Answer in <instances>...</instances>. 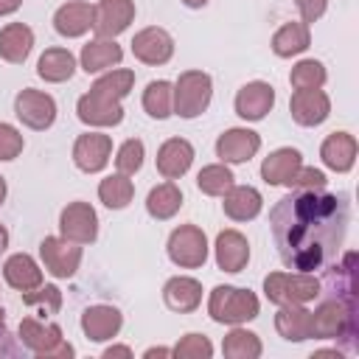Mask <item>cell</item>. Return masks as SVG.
Masks as SVG:
<instances>
[{"label": "cell", "mask_w": 359, "mask_h": 359, "mask_svg": "<svg viewBox=\"0 0 359 359\" xmlns=\"http://www.w3.org/2000/svg\"><path fill=\"white\" fill-rule=\"evenodd\" d=\"M309 45H311V31H309V22H303V20L280 25L275 31V36H272V50L278 56H283V59L303 53Z\"/></svg>", "instance_id": "30"}, {"label": "cell", "mask_w": 359, "mask_h": 359, "mask_svg": "<svg viewBox=\"0 0 359 359\" xmlns=\"http://www.w3.org/2000/svg\"><path fill=\"white\" fill-rule=\"evenodd\" d=\"M194 163V146L185 137H171L157 149V171L165 180H180Z\"/></svg>", "instance_id": "20"}, {"label": "cell", "mask_w": 359, "mask_h": 359, "mask_svg": "<svg viewBox=\"0 0 359 359\" xmlns=\"http://www.w3.org/2000/svg\"><path fill=\"white\" fill-rule=\"evenodd\" d=\"M325 79H328V73H325L323 62H317V59H303L289 73V81L294 90H320L325 84Z\"/></svg>", "instance_id": "37"}, {"label": "cell", "mask_w": 359, "mask_h": 359, "mask_svg": "<svg viewBox=\"0 0 359 359\" xmlns=\"http://www.w3.org/2000/svg\"><path fill=\"white\" fill-rule=\"evenodd\" d=\"M0 325H6V311L0 309Z\"/></svg>", "instance_id": "52"}, {"label": "cell", "mask_w": 359, "mask_h": 359, "mask_svg": "<svg viewBox=\"0 0 359 359\" xmlns=\"http://www.w3.org/2000/svg\"><path fill=\"white\" fill-rule=\"evenodd\" d=\"M275 107V87L266 81H250L236 95V112L244 121H261Z\"/></svg>", "instance_id": "17"}, {"label": "cell", "mask_w": 359, "mask_h": 359, "mask_svg": "<svg viewBox=\"0 0 359 359\" xmlns=\"http://www.w3.org/2000/svg\"><path fill=\"white\" fill-rule=\"evenodd\" d=\"M3 199H6V180L0 177V205H3Z\"/></svg>", "instance_id": "51"}, {"label": "cell", "mask_w": 359, "mask_h": 359, "mask_svg": "<svg viewBox=\"0 0 359 359\" xmlns=\"http://www.w3.org/2000/svg\"><path fill=\"white\" fill-rule=\"evenodd\" d=\"M34 48V31L25 22H8L0 31V59L11 65H22Z\"/></svg>", "instance_id": "28"}, {"label": "cell", "mask_w": 359, "mask_h": 359, "mask_svg": "<svg viewBox=\"0 0 359 359\" xmlns=\"http://www.w3.org/2000/svg\"><path fill=\"white\" fill-rule=\"evenodd\" d=\"M250 261V244L238 230H222L216 236V266L224 272H241Z\"/></svg>", "instance_id": "21"}, {"label": "cell", "mask_w": 359, "mask_h": 359, "mask_svg": "<svg viewBox=\"0 0 359 359\" xmlns=\"http://www.w3.org/2000/svg\"><path fill=\"white\" fill-rule=\"evenodd\" d=\"M261 205H264V199H261V194L252 185H233L224 194V202H222L224 213L233 222H250V219H255L261 213Z\"/></svg>", "instance_id": "29"}, {"label": "cell", "mask_w": 359, "mask_h": 359, "mask_svg": "<svg viewBox=\"0 0 359 359\" xmlns=\"http://www.w3.org/2000/svg\"><path fill=\"white\" fill-rule=\"evenodd\" d=\"M163 300L171 311H180V314L196 311L199 303H202V283L196 278L177 275L163 286Z\"/></svg>", "instance_id": "22"}, {"label": "cell", "mask_w": 359, "mask_h": 359, "mask_svg": "<svg viewBox=\"0 0 359 359\" xmlns=\"http://www.w3.org/2000/svg\"><path fill=\"white\" fill-rule=\"evenodd\" d=\"M143 109L157 121L168 118L174 112V87L163 79L149 81V87L143 90Z\"/></svg>", "instance_id": "33"}, {"label": "cell", "mask_w": 359, "mask_h": 359, "mask_svg": "<svg viewBox=\"0 0 359 359\" xmlns=\"http://www.w3.org/2000/svg\"><path fill=\"white\" fill-rule=\"evenodd\" d=\"M93 17H95V6H90L84 0H70L62 8H56L53 28L62 36L73 39V36H81V34H87L93 28Z\"/></svg>", "instance_id": "19"}, {"label": "cell", "mask_w": 359, "mask_h": 359, "mask_svg": "<svg viewBox=\"0 0 359 359\" xmlns=\"http://www.w3.org/2000/svg\"><path fill=\"white\" fill-rule=\"evenodd\" d=\"M289 112L300 126H320L331 112V98L323 90H294L289 98Z\"/></svg>", "instance_id": "16"}, {"label": "cell", "mask_w": 359, "mask_h": 359, "mask_svg": "<svg viewBox=\"0 0 359 359\" xmlns=\"http://www.w3.org/2000/svg\"><path fill=\"white\" fill-rule=\"evenodd\" d=\"M258 149H261L258 132L241 129V126L222 132L219 140H216V157H219L222 163H247V160L255 157Z\"/></svg>", "instance_id": "15"}, {"label": "cell", "mask_w": 359, "mask_h": 359, "mask_svg": "<svg viewBox=\"0 0 359 359\" xmlns=\"http://www.w3.org/2000/svg\"><path fill=\"white\" fill-rule=\"evenodd\" d=\"M14 115L28 126V129H48L56 121V101L42 93V90H31L25 87L22 93H17L14 98Z\"/></svg>", "instance_id": "8"}, {"label": "cell", "mask_w": 359, "mask_h": 359, "mask_svg": "<svg viewBox=\"0 0 359 359\" xmlns=\"http://www.w3.org/2000/svg\"><path fill=\"white\" fill-rule=\"evenodd\" d=\"M325 174L320 168H309V165H300L292 177H289V191H323L325 188Z\"/></svg>", "instance_id": "42"}, {"label": "cell", "mask_w": 359, "mask_h": 359, "mask_svg": "<svg viewBox=\"0 0 359 359\" xmlns=\"http://www.w3.org/2000/svg\"><path fill=\"white\" fill-rule=\"evenodd\" d=\"M62 238L76 244H93L98 236V216L90 202H70L59 216Z\"/></svg>", "instance_id": "10"}, {"label": "cell", "mask_w": 359, "mask_h": 359, "mask_svg": "<svg viewBox=\"0 0 359 359\" xmlns=\"http://www.w3.org/2000/svg\"><path fill=\"white\" fill-rule=\"evenodd\" d=\"M275 328L283 339L289 342H303L311 339V311L303 303H289L280 306V311L275 314Z\"/></svg>", "instance_id": "24"}, {"label": "cell", "mask_w": 359, "mask_h": 359, "mask_svg": "<svg viewBox=\"0 0 359 359\" xmlns=\"http://www.w3.org/2000/svg\"><path fill=\"white\" fill-rule=\"evenodd\" d=\"M182 208V191L168 180V182H163V185H154L151 191H149V196H146V210H149V216H154V219H171L177 210Z\"/></svg>", "instance_id": "32"}, {"label": "cell", "mask_w": 359, "mask_h": 359, "mask_svg": "<svg viewBox=\"0 0 359 359\" xmlns=\"http://www.w3.org/2000/svg\"><path fill=\"white\" fill-rule=\"evenodd\" d=\"M132 53L135 59H140L143 65H165L174 56V39L165 28H143L135 34L132 39Z\"/></svg>", "instance_id": "13"}, {"label": "cell", "mask_w": 359, "mask_h": 359, "mask_svg": "<svg viewBox=\"0 0 359 359\" xmlns=\"http://www.w3.org/2000/svg\"><path fill=\"white\" fill-rule=\"evenodd\" d=\"M143 143L137 140V137H129L126 143H121V149H118V154H115V165H118V171L121 174H135V171H140V165H143Z\"/></svg>", "instance_id": "40"}, {"label": "cell", "mask_w": 359, "mask_h": 359, "mask_svg": "<svg viewBox=\"0 0 359 359\" xmlns=\"http://www.w3.org/2000/svg\"><path fill=\"white\" fill-rule=\"evenodd\" d=\"M132 20H135V3L132 0H101L95 6L93 28L98 36L115 39L118 34H123L129 28Z\"/></svg>", "instance_id": "14"}, {"label": "cell", "mask_w": 359, "mask_h": 359, "mask_svg": "<svg viewBox=\"0 0 359 359\" xmlns=\"http://www.w3.org/2000/svg\"><path fill=\"white\" fill-rule=\"evenodd\" d=\"M132 84H135V73H132V70H109L107 76H101V79L93 84V90H98V93H104V95L121 101V98L129 95Z\"/></svg>", "instance_id": "38"}, {"label": "cell", "mask_w": 359, "mask_h": 359, "mask_svg": "<svg viewBox=\"0 0 359 359\" xmlns=\"http://www.w3.org/2000/svg\"><path fill=\"white\" fill-rule=\"evenodd\" d=\"M112 154V137L104 132H87L79 135V140L73 143V163L87 171V174H98Z\"/></svg>", "instance_id": "12"}, {"label": "cell", "mask_w": 359, "mask_h": 359, "mask_svg": "<svg viewBox=\"0 0 359 359\" xmlns=\"http://www.w3.org/2000/svg\"><path fill=\"white\" fill-rule=\"evenodd\" d=\"M269 224L283 266L314 275L337 261L348 230V202L342 194L292 191L278 199Z\"/></svg>", "instance_id": "1"}, {"label": "cell", "mask_w": 359, "mask_h": 359, "mask_svg": "<svg viewBox=\"0 0 359 359\" xmlns=\"http://www.w3.org/2000/svg\"><path fill=\"white\" fill-rule=\"evenodd\" d=\"M6 247H8V230H6L3 224H0V252H3Z\"/></svg>", "instance_id": "49"}, {"label": "cell", "mask_w": 359, "mask_h": 359, "mask_svg": "<svg viewBox=\"0 0 359 359\" xmlns=\"http://www.w3.org/2000/svg\"><path fill=\"white\" fill-rule=\"evenodd\" d=\"M143 356H146V359H154V356H171V348H149Z\"/></svg>", "instance_id": "48"}, {"label": "cell", "mask_w": 359, "mask_h": 359, "mask_svg": "<svg viewBox=\"0 0 359 359\" xmlns=\"http://www.w3.org/2000/svg\"><path fill=\"white\" fill-rule=\"evenodd\" d=\"M168 258L182 269H196L208 261V238L196 224H180L168 236Z\"/></svg>", "instance_id": "7"}, {"label": "cell", "mask_w": 359, "mask_h": 359, "mask_svg": "<svg viewBox=\"0 0 359 359\" xmlns=\"http://www.w3.org/2000/svg\"><path fill=\"white\" fill-rule=\"evenodd\" d=\"M39 255L45 269L53 278H73L79 264H81V247L76 241L67 238H56V236H45L39 244Z\"/></svg>", "instance_id": "9"}, {"label": "cell", "mask_w": 359, "mask_h": 359, "mask_svg": "<svg viewBox=\"0 0 359 359\" xmlns=\"http://www.w3.org/2000/svg\"><path fill=\"white\" fill-rule=\"evenodd\" d=\"M258 309H261L258 297L250 289H238V286H216L208 300L210 320L222 325H241L247 320H255Z\"/></svg>", "instance_id": "3"}, {"label": "cell", "mask_w": 359, "mask_h": 359, "mask_svg": "<svg viewBox=\"0 0 359 359\" xmlns=\"http://www.w3.org/2000/svg\"><path fill=\"white\" fill-rule=\"evenodd\" d=\"M20 6H22V0H0V17H6V14H14Z\"/></svg>", "instance_id": "47"}, {"label": "cell", "mask_w": 359, "mask_h": 359, "mask_svg": "<svg viewBox=\"0 0 359 359\" xmlns=\"http://www.w3.org/2000/svg\"><path fill=\"white\" fill-rule=\"evenodd\" d=\"M132 196H135V185H132V180L126 177V174H112V177H107V180H101V185H98V199L107 205V208H112V210H121V208H126L129 202H132Z\"/></svg>", "instance_id": "34"}, {"label": "cell", "mask_w": 359, "mask_h": 359, "mask_svg": "<svg viewBox=\"0 0 359 359\" xmlns=\"http://www.w3.org/2000/svg\"><path fill=\"white\" fill-rule=\"evenodd\" d=\"M210 95H213L210 76L202 70H185L174 84V112L180 118H196L208 109Z\"/></svg>", "instance_id": "6"}, {"label": "cell", "mask_w": 359, "mask_h": 359, "mask_svg": "<svg viewBox=\"0 0 359 359\" xmlns=\"http://www.w3.org/2000/svg\"><path fill=\"white\" fill-rule=\"evenodd\" d=\"M196 185L202 194L208 196H224L233 185H236V177L233 171L227 168V163H213V165H205L199 174H196Z\"/></svg>", "instance_id": "36"}, {"label": "cell", "mask_w": 359, "mask_h": 359, "mask_svg": "<svg viewBox=\"0 0 359 359\" xmlns=\"http://www.w3.org/2000/svg\"><path fill=\"white\" fill-rule=\"evenodd\" d=\"M73 70H76V59H73V53L65 50V48H48V50L39 56V62H36L39 79H45V81H50V84L67 81V79L73 76Z\"/></svg>", "instance_id": "31"}, {"label": "cell", "mask_w": 359, "mask_h": 359, "mask_svg": "<svg viewBox=\"0 0 359 359\" xmlns=\"http://www.w3.org/2000/svg\"><path fill=\"white\" fill-rule=\"evenodd\" d=\"M20 342L39 359H70L76 353L73 345L62 339V328L56 323H42L36 317H22Z\"/></svg>", "instance_id": "5"}, {"label": "cell", "mask_w": 359, "mask_h": 359, "mask_svg": "<svg viewBox=\"0 0 359 359\" xmlns=\"http://www.w3.org/2000/svg\"><path fill=\"white\" fill-rule=\"evenodd\" d=\"M22 303L25 306H39L42 314H56L62 309V292L56 286H36L31 292H22Z\"/></svg>", "instance_id": "41"}, {"label": "cell", "mask_w": 359, "mask_h": 359, "mask_svg": "<svg viewBox=\"0 0 359 359\" xmlns=\"http://www.w3.org/2000/svg\"><path fill=\"white\" fill-rule=\"evenodd\" d=\"M311 337L314 339H339L345 351H356V303L351 300H325L311 311Z\"/></svg>", "instance_id": "2"}, {"label": "cell", "mask_w": 359, "mask_h": 359, "mask_svg": "<svg viewBox=\"0 0 359 359\" xmlns=\"http://www.w3.org/2000/svg\"><path fill=\"white\" fill-rule=\"evenodd\" d=\"M79 121L87 126H118L123 121V107L118 98H109L98 90L90 87V93H84L76 104Z\"/></svg>", "instance_id": "11"}, {"label": "cell", "mask_w": 359, "mask_h": 359, "mask_svg": "<svg viewBox=\"0 0 359 359\" xmlns=\"http://www.w3.org/2000/svg\"><path fill=\"white\" fill-rule=\"evenodd\" d=\"M323 283L311 272H269L264 278V294L275 306H289V303H309L320 297Z\"/></svg>", "instance_id": "4"}, {"label": "cell", "mask_w": 359, "mask_h": 359, "mask_svg": "<svg viewBox=\"0 0 359 359\" xmlns=\"http://www.w3.org/2000/svg\"><path fill=\"white\" fill-rule=\"evenodd\" d=\"M79 59H81V70L84 73H101V70H109V67L121 65L123 50H121V45L115 39L98 36V39H93V42H87L81 48Z\"/></svg>", "instance_id": "25"}, {"label": "cell", "mask_w": 359, "mask_h": 359, "mask_svg": "<svg viewBox=\"0 0 359 359\" xmlns=\"http://www.w3.org/2000/svg\"><path fill=\"white\" fill-rule=\"evenodd\" d=\"M261 351H264L261 339L247 328H233L222 342V353L227 359H258Z\"/></svg>", "instance_id": "35"}, {"label": "cell", "mask_w": 359, "mask_h": 359, "mask_svg": "<svg viewBox=\"0 0 359 359\" xmlns=\"http://www.w3.org/2000/svg\"><path fill=\"white\" fill-rule=\"evenodd\" d=\"M303 165V157L297 149L292 146H283V149H275L269 157H264L261 163V177L266 185H286L289 177Z\"/></svg>", "instance_id": "26"}, {"label": "cell", "mask_w": 359, "mask_h": 359, "mask_svg": "<svg viewBox=\"0 0 359 359\" xmlns=\"http://www.w3.org/2000/svg\"><path fill=\"white\" fill-rule=\"evenodd\" d=\"M22 151V135L11 123H0V160H14Z\"/></svg>", "instance_id": "43"}, {"label": "cell", "mask_w": 359, "mask_h": 359, "mask_svg": "<svg viewBox=\"0 0 359 359\" xmlns=\"http://www.w3.org/2000/svg\"><path fill=\"white\" fill-rule=\"evenodd\" d=\"M115 356L132 359V348H129V345H109V348L104 351V359H115Z\"/></svg>", "instance_id": "46"}, {"label": "cell", "mask_w": 359, "mask_h": 359, "mask_svg": "<svg viewBox=\"0 0 359 359\" xmlns=\"http://www.w3.org/2000/svg\"><path fill=\"white\" fill-rule=\"evenodd\" d=\"M320 157H323V163H325L331 171H339V174L351 171L353 163H356V137L348 135V132H334V135H328V137L323 140V146H320Z\"/></svg>", "instance_id": "23"}, {"label": "cell", "mask_w": 359, "mask_h": 359, "mask_svg": "<svg viewBox=\"0 0 359 359\" xmlns=\"http://www.w3.org/2000/svg\"><path fill=\"white\" fill-rule=\"evenodd\" d=\"M182 3H185L188 8H202V6L208 3V0H182Z\"/></svg>", "instance_id": "50"}, {"label": "cell", "mask_w": 359, "mask_h": 359, "mask_svg": "<svg viewBox=\"0 0 359 359\" xmlns=\"http://www.w3.org/2000/svg\"><path fill=\"white\" fill-rule=\"evenodd\" d=\"M174 356L180 359H210L213 356V345L205 334H185L174 348H171Z\"/></svg>", "instance_id": "39"}, {"label": "cell", "mask_w": 359, "mask_h": 359, "mask_svg": "<svg viewBox=\"0 0 359 359\" xmlns=\"http://www.w3.org/2000/svg\"><path fill=\"white\" fill-rule=\"evenodd\" d=\"M22 353V342H17L8 331H6V325H0V359L3 356H20Z\"/></svg>", "instance_id": "45"}, {"label": "cell", "mask_w": 359, "mask_h": 359, "mask_svg": "<svg viewBox=\"0 0 359 359\" xmlns=\"http://www.w3.org/2000/svg\"><path fill=\"white\" fill-rule=\"evenodd\" d=\"M121 325H123V317L115 306L98 303V306L84 309V314H81V331L87 334L90 342H107V339L118 337Z\"/></svg>", "instance_id": "18"}, {"label": "cell", "mask_w": 359, "mask_h": 359, "mask_svg": "<svg viewBox=\"0 0 359 359\" xmlns=\"http://www.w3.org/2000/svg\"><path fill=\"white\" fill-rule=\"evenodd\" d=\"M294 6H297V11H300V17H303V22H317L323 14H325V6H328V0H294Z\"/></svg>", "instance_id": "44"}, {"label": "cell", "mask_w": 359, "mask_h": 359, "mask_svg": "<svg viewBox=\"0 0 359 359\" xmlns=\"http://www.w3.org/2000/svg\"><path fill=\"white\" fill-rule=\"evenodd\" d=\"M3 278H6V283H8L11 289H17V292H31V289L42 286V269H39V264H36L31 255H25V252H17V255H11V258L3 264Z\"/></svg>", "instance_id": "27"}]
</instances>
